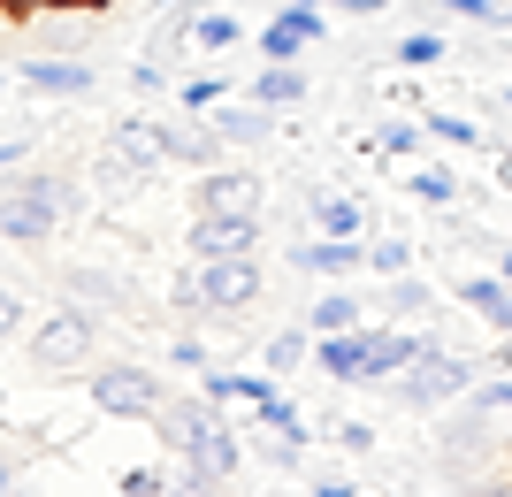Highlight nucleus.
I'll return each instance as SVG.
<instances>
[{
  "instance_id": "nucleus-1",
  "label": "nucleus",
  "mask_w": 512,
  "mask_h": 497,
  "mask_svg": "<svg viewBox=\"0 0 512 497\" xmlns=\"http://www.w3.org/2000/svg\"><path fill=\"white\" fill-rule=\"evenodd\" d=\"M153 436H161L184 467L222 482V490H230L237 467H245V421H222V406H214L207 390H199V398H169V406L153 413Z\"/></svg>"
},
{
  "instance_id": "nucleus-2",
  "label": "nucleus",
  "mask_w": 512,
  "mask_h": 497,
  "mask_svg": "<svg viewBox=\"0 0 512 497\" xmlns=\"http://www.w3.org/2000/svg\"><path fill=\"white\" fill-rule=\"evenodd\" d=\"M69 215H77L69 176H54V169H8V184H0V238H8V245H46Z\"/></svg>"
},
{
  "instance_id": "nucleus-3",
  "label": "nucleus",
  "mask_w": 512,
  "mask_h": 497,
  "mask_svg": "<svg viewBox=\"0 0 512 497\" xmlns=\"http://www.w3.org/2000/svg\"><path fill=\"white\" fill-rule=\"evenodd\" d=\"M467 390H474V360L444 352L436 337L413 352V368L390 375V398H398V406H413V413H436V406H451V398H467Z\"/></svg>"
},
{
  "instance_id": "nucleus-4",
  "label": "nucleus",
  "mask_w": 512,
  "mask_h": 497,
  "mask_svg": "<svg viewBox=\"0 0 512 497\" xmlns=\"http://www.w3.org/2000/svg\"><path fill=\"white\" fill-rule=\"evenodd\" d=\"M92 345H100V314L92 306H46V322L31 329V368L69 375V368L92 360Z\"/></svg>"
},
{
  "instance_id": "nucleus-5",
  "label": "nucleus",
  "mask_w": 512,
  "mask_h": 497,
  "mask_svg": "<svg viewBox=\"0 0 512 497\" xmlns=\"http://www.w3.org/2000/svg\"><path fill=\"white\" fill-rule=\"evenodd\" d=\"M85 390H92V406L115 413V421H153V413L169 406L161 375L138 368V360H107V368H85Z\"/></svg>"
},
{
  "instance_id": "nucleus-6",
  "label": "nucleus",
  "mask_w": 512,
  "mask_h": 497,
  "mask_svg": "<svg viewBox=\"0 0 512 497\" xmlns=\"http://www.w3.org/2000/svg\"><path fill=\"white\" fill-rule=\"evenodd\" d=\"M199 291H207V322H245L268 291L260 276V253H237V260H199Z\"/></svg>"
},
{
  "instance_id": "nucleus-7",
  "label": "nucleus",
  "mask_w": 512,
  "mask_h": 497,
  "mask_svg": "<svg viewBox=\"0 0 512 497\" xmlns=\"http://www.w3.org/2000/svg\"><path fill=\"white\" fill-rule=\"evenodd\" d=\"M321 0H276V16H268V31H260V54L268 62H299L306 46H321Z\"/></svg>"
},
{
  "instance_id": "nucleus-8",
  "label": "nucleus",
  "mask_w": 512,
  "mask_h": 497,
  "mask_svg": "<svg viewBox=\"0 0 512 497\" xmlns=\"http://www.w3.org/2000/svg\"><path fill=\"white\" fill-rule=\"evenodd\" d=\"M199 215H268V184L253 169H207L199 176Z\"/></svg>"
},
{
  "instance_id": "nucleus-9",
  "label": "nucleus",
  "mask_w": 512,
  "mask_h": 497,
  "mask_svg": "<svg viewBox=\"0 0 512 497\" xmlns=\"http://www.w3.org/2000/svg\"><path fill=\"white\" fill-rule=\"evenodd\" d=\"M260 215H199L192 222V260H237V253H260Z\"/></svg>"
},
{
  "instance_id": "nucleus-10",
  "label": "nucleus",
  "mask_w": 512,
  "mask_h": 497,
  "mask_svg": "<svg viewBox=\"0 0 512 497\" xmlns=\"http://www.w3.org/2000/svg\"><path fill=\"white\" fill-rule=\"evenodd\" d=\"M107 153H115L130 176L169 169V138H161V123H153V115H123V123L107 130Z\"/></svg>"
},
{
  "instance_id": "nucleus-11",
  "label": "nucleus",
  "mask_w": 512,
  "mask_h": 497,
  "mask_svg": "<svg viewBox=\"0 0 512 497\" xmlns=\"http://www.w3.org/2000/svg\"><path fill=\"white\" fill-rule=\"evenodd\" d=\"M161 138H169V161H184V169H222V153H230V138L207 115H184V108L161 123Z\"/></svg>"
},
{
  "instance_id": "nucleus-12",
  "label": "nucleus",
  "mask_w": 512,
  "mask_h": 497,
  "mask_svg": "<svg viewBox=\"0 0 512 497\" xmlns=\"http://www.w3.org/2000/svg\"><path fill=\"white\" fill-rule=\"evenodd\" d=\"M23 85L46 92V100H85L100 85V69L77 62V54H39V62H23Z\"/></svg>"
},
{
  "instance_id": "nucleus-13",
  "label": "nucleus",
  "mask_w": 512,
  "mask_h": 497,
  "mask_svg": "<svg viewBox=\"0 0 512 497\" xmlns=\"http://www.w3.org/2000/svg\"><path fill=\"white\" fill-rule=\"evenodd\" d=\"M428 337L406 322H383V329H360V352H367V383H390L398 368H413V352H421Z\"/></svg>"
},
{
  "instance_id": "nucleus-14",
  "label": "nucleus",
  "mask_w": 512,
  "mask_h": 497,
  "mask_svg": "<svg viewBox=\"0 0 512 497\" xmlns=\"http://www.w3.org/2000/svg\"><path fill=\"white\" fill-rule=\"evenodd\" d=\"M207 123L222 130L230 146H268V138H276V123H283V115H276V108H260V100H245V92H230L222 108H207Z\"/></svg>"
},
{
  "instance_id": "nucleus-15",
  "label": "nucleus",
  "mask_w": 512,
  "mask_h": 497,
  "mask_svg": "<svg viewBox=\"0 0 512 497\" xmlns=\"http://www.w3.org/2000/svg\"><path fill=\"white\" fill-rule=\"evenodd\" d=\"M291 268H299V276H360L367 245L360 238H329V230H321L314 245H291Z\"/></svg>"
},
{
  "instance_id": "nucleus-16",
  "label": "nucleus",
  "mask_w": 512,
  "mask_h": 497,
  "mask_svg": "<svg viewBox=\"0 0 512 497\" xmlns=\"http://www.w3.org/2000/svg\"><path fill=\"white\" fill-rule=\"evenodd\" d=\"M245 100H260V108L291 115V108L306 100V69H299V62H260V69H253V85H245Z\"/></svg>"
},
{
  "instance_id": "nucleus-17",
  "label": "nucleus",
  "mask_w": 512,
  "mask_h": 497,
  "mask_svg": "<svg viewBox=\"0 0 512 497\" xmlns=\"http://www.w3.org/2000/svg\"><path fill=\"white\" fill-rule=\"evenodd\" d=\"M214 398V406H237V413H253V406H268L276 398V375L260 368V375H230V368H207V383H199Z\"/></svg>"
},
{
  "instance_id": "nucleus-18",
  "label": "nucleus",
  "mask_w": 512,
  "mask_h": 497,
  "mask_svg": "<svg viewBox=\"0 0 512 497\" xmlns=\"http://www.w3.org/2000/svg\"><path fill=\"white\" fill-rule=\"evenodd\" d=\"M306 222L329 230V238H360V230H367V207L352 192H306Z\"/></svg>"
},
{
  "instance_id": "nucleus-19",
  "label": "nucleus",
  "mask_w": 512,
  "mask_h": 497,
  "mask_svg": "<svg viewBox=\"0 0 512 497\" xmlns=\"http://www.w3.org/2000/svg\"><path fill=\"white\" fill-rule=\"evenodd\" d=\"M314 368L329 383H367V352H360V329H344V337H314Z\"/></svg>"
},
{
  "instance_id": "nucleus-20",
  "label": "nucleus",
  "mask_w": 512,
  "mask_h": 497,
  "mask_svg": "<svg viewBox=\"0 0 512 497\" xmlns=\"http://www.w3.org/2000/svg\"><path fill=\"white\" fill-rule=\"evenodd\" d=\"M390 62H398V69H413V77H421V69L451 62V39H444V31H436V23H421V31H406V39L390 46Z\"/></svg>"
},
{
  "instance_id": "nucleus-21",
  "label": "nucleus",
  "mask_w": 512,
  "mask_h": 497,
  "mask_svg": "<svg viewBox=\"0 0 512 497\" xmlns=\"http://www.w3.org/2000/svg\"><path fill=\"white\" fill-rule=\"evenodd\" d=\"M237 92V77H222V69H199V77H176V108L184 115H207V108H222Z\"/></svg>"
},
{
  "instance_id": "nucleus-22",
  "label": "nucleus",
  "mask_w": 512,
  "mask_h": 497,
  "mask_svg": "<svg viewBox=\"0 0 512 497\" xmlns=\"http://www.w3.org/2000/svg\"><path fill=\"white\" fill-rule=\"evenodd\" d=\"M421 130H428V138H436V146H459V153H482V146H490V130L474 123V115H451V108L421 115Z\"/></svg>"
},
{
  "instance_id": "nucleus-23",
  "label": "nucleus",
  "mask_w": 512,
  "mask_h": 497,
  "mask_svg": "<svg viewBox=\"0 0 512 497\" xmlns=\"http://www.w3.org/2000/svg\"><path fill=\"white\" fill-rule=\"evenodd\" d=\"M406 192L421 199V207H459V169H444V161H413Z\"/></svg>"
},
{
  "instance_id": "nucleus-24",
  "label": "nucleus",
  "mask_w": 512,
  "mask_h": 497,
  "mask_svg": "<svg viewBox=\"0 0 512 497\" xmlns=\"http://www.w3.org/2000/svg\"><path fill=\"white\" fill-rule=\"evenodd\" d=\"M306 329H314V337H344V329H367V322H360V299H352V291H321L314 314H306Z\"/></svg>"
},
{
  "instance_id": "nucleus-25",
  "label": "nucleus",
  "mask_w": 512,
  "mask_h": 497,
  "mask_svg": "<svg viewBox=\"0 0 512 497\" xmlns=\"http://www.w3.org/2000/svg\"><path fill=\"white\" fill-rule=\"evenodd\" d=\"M192 46H199V54H230V46H245V23H237L230 8H199Z\"/></svg>"
},
{
  "instance_id": "nucleus-26",
  "label": "nucleus",
  "mask_w": 512,
  "mask_h": 497,
  "mask_svg": "<svg viewBox=\"0 0 512 497\" xmlns=\"http://www.w3.org/2000/svg\"><path fill=\"white\" fill-rule=\"evenodd\" d=\"M260 360H268V375H276V383H283V375H299V360H314V329H276Z\"/></svg>"
},
{
  "instance_id": "nucleus-27",
  "label": "nucleus",
  "mask_w": 512,
  "mask_h": 497,
  "mask_svg": "<svg viewBox=\"0 0 512 497\" xmlns=\"http://www.w3.org/2000/svg\"><path fill=\"white\" fill-rule=\"evenodd\" d=\"M245 429H268V436H291V444H306V413H299V406H291V398L276 390L268 406H253V413H245Z\"/></svg>"
},
{
  "instance_id": "nucleus-28",
  "label": "nucleus",
  "mask_w": 512,
  "mask_h": 497,
  "mask_svg": "<svg viewBox=\"0 0 512 497\" xmlns=\"http://www.w3.org/2000/svg\"><path fill=\"white\" fill-rule=\"evenodd\" d=\"M505 299H512L505 276H467V283H459V306H467L474 322H497V306H505Z\"/></svg>"
},
{
  "instance_id": "nucleus-29",
  "label": "nucleus",
  "mask_w": 512,
  "mask_h": 497,
  "mask_svg": "<svg viewBox=\"0 0 512 497\" xmlns=\"http://www.w3.org/2000/svg\"><path fill=\"white\" fill-rule=\"evenodd\" d=\"M421 138H428V130L413 123V115H390V123L375 130V153H390V161H421Z\"/></svg>"
},
{
  "instance_id": "nucleus-30",
  "label": "nucleus",
  "mask_w": 512,
  "mask_h": 497,
  "mask_svg": "<svg viewBox=\"0 0 512 497\" xmlns=\"http://www.w3.org/2000/svg\"><path fill=\"white\" fill-rule=\"evenodd\" d=\"M367 268H375V276H413V238H398V230H383V238L367 245Z\"/></svg>"
},
{
  "instance_id": "nucleus-31",
  "label": "nucleus",
  "mask_w": 512,
  "mask_h": 497,
  "mask_svg": "<svg viewBox=\"0 0 512 497\" xmlns=\"http://www.w3.org/2000/svg\"><path fill=\"white\" fill-rule=\"evenodd\" d=\"M62 283L77 291V299H100V306H123V299H130V283H123V276H100V268H69Z\"/></svg>"
},
{
  "instance_id": "nucleus-32",
  "label": "nucleus",
  "mask_w": 512,
  "mask_h": 497,
  "mask_svg": "<svg viewBox=\"0 0 512 497\" xmlns=\"http://www.w3.org/2000/svg\"><path fill=\"white\" fill-rule=\"evenodd\" d=\"M428 299H436V291H428V276H390V314H398V322H413V314H428Z\"/></svg>"
},
{
  "instance_id": "nucleus-33",
  "label": "nucleus",
  "mask_w": 512,
  "mask_h": 497,
  "mask_svg": "<svg viewBox=\"0 0 512 497\" xmlns=\"http://www.w3.org/2000/svg\"><path fill=\"white\" fill-rule=\"evenodd\" d=\"M115 497H169V467H123Z\"/></svg>"
},
{
  "instance_id": "nucleus-34",
  "label": "nucleus",
  "mask_w": 512,
  "mask_h": 497,
  "mask_svg": "<svg viewBox=\"0 0 512 497\" xmlns=\"http://www.w3.org/2000/svg\"><path fill=\"white\" fill-rule=\"evenodd\" d=\"M169 306L184 314V322H207V291H199V268H184V276L169 283Z\"/></svg>"
},
{
  "instance_id": "nucleus-35",
  "label": "nucleus",
  "mask_w": 512,
  "mask_h": 497,
  "mask_svg": "<svg viewBox=\"0 0 512 497\" xmlns=\"http://www.w3.org/2000/svg\"><path fill=\"white\" fill-rule=\"evenodd\" d=\"M436 8H444V16H459V23H482V31H505V0H436Z\"/></svg>"
},
{
  "instance_id": "nucleus-36",
  "label": "nucleus",
  "mask_w": 512,
  "mask_h": 497,
  "mask_svg": "<svg viewBox=\"0 0 512 497\" xmlns=\"http://www.w3.org/2000/svg\"><path fill=\"white\" fill-rule=\"evenodd\" d=\"M169 497H222V482H207L199 467H184V459H176V467H169Z\"/></svg>"
},
{
  "instance_id": "nucleus-37",
  "label": "nucleus",
  "mask_w": 512,
  "mask_h": 497,
  "mask_svg": "<svg viewBox=\"0 0 512 497\" xmlns=\"http://www.w3.org/2000/svg\"><path fill=\"white\" fill-rule=\"evenodd\" d=\"M474 406L482 413H512V375H490V383L474 390Z\"/></svg>"
},
{
  "instance_id": "nucleus-38",
  "label": "nucleus",
  "mask_w": 512,
  "mask_h": 497,
  "mask_svg": "<svg viewBox=\"0 0 512 497\" xmlns=\"http://www.w3.org/2000/svg\"><path fill=\"white\" fill-rule=\"evenodd\" d=\"M130 85H138V92H169V62H153V54H146V62H130Z\"/></svg>"
},
{
  "instance_id": "nucleus-39",
  "label": "nucleus",
  "mask_w": 512,
  "mask_h": 497,
  "mask_svg": "<svg viewBox=\"0 0 512 497\" xmlns=\"http://www.w3.org/2000/svg\"><path fill=\"white\" fill-rule=\"evenodd\" d=\"M16 329H23V299H16V291H8V283H0V345H8Z\"/></svg>"
},
{
  "instance_id": "nucleus-40",
  "label": "nucleus",
  "mask_w": 512,
  "mask_h": 497,
  "mask_svg": "<svg viewBox=\"0 0 512 497\" xmlns=\"http://www.w3.org/2000/svg\"><path fill=\"white\" fill-rule=\"evenodd\" d=\"M169 360H176V368H207V345H199L192 329H184V337H176V345H169Z\"/></svg>"
},
{
  "instance_id": "nucleus-41",
  "label": "nucleus",
  "mask_w": 512,
  "mask_h": 497,
  "mask_svg": "<svg viewBox=\"0 0 512 497\" xmlns=\"http://www.w3.org/2000/svg\"><path fill=\"white\" fill-rule=\"evenodd\" d=\"M337 444L344 452H375V429H367V421H337Z\"/></svg>"
},
{
  "instance_id": "nucleus-42",
  "label": "nucleus",
  "mask_w": 512,
  "mask_h": 497,
  "mask_svg": "<svg viewBox=\"0 0 512 497\" xmlns=\"http://www.w3.org/2000/svg\"><path fill=\"white\" fill-rule=\"evenodd\" d=\"M23 161H31V138H0V176L23 169Z\"/></svg>"
},
{
  "instance_id": "nucleus-43",
  "label": "nucleus",
  "mask_w": 512,
  "mask_h": 497,
  "mask_svg": "<svg viewBox=\"0 0 512 497\" xmlns=\"http://www.w3.org/2000/svg\"><path fill=\"white\" fill-rule=\"evenodd\" d=\"M306 497H360V490H352V482H344V475H321V482H314V490H306Z\"/></svg>"
},
{
  "instance_id": "nucleus-44",
  "label": "nucleus",
  "mask_w": 512,
  "mask_h": 497,
  "mask_svg": "<svg viewBox=\"0 0 512 497\" xmlns=\"http://www.w3.org/2000/svg\"><path fill=\"white\" fill-rule=\"evenodd\" d=\"M482 108H490V115H512V85H497L490 100H482Z\"/></svg>"
},
{
  "instance_id": "nucleus-45",
  "label": "nucleus",
  "mask_w": 512,
  "mask_h": 497,
  "mask_svg": "<svg viewBox=\"0 0 512 497\" xmlns=\"http://www.w3.org/2000/svg\"><path fill=\"white\" fill-rule=\"evenodd\" d=\"M0 497H16V459L0 452Z\"/></svg>"
},
{
  "instance_id": "nucleus-46",
  "label": "nucleus",
  "mask_w": 512,
  "mask_h": 497,
  "mask_svg": "<svg viewBox=\"0 0 512 497\" xmlns=\"http://www.w3.org/2000/svg\"><path fill=\"white\" fill-rule=\"evenodd\" d=\"M467 497H512V482H474Z\"/></svg>"
},
{
  "instance_id": "nucleus-47",
  "label": "nucleus",
  "mask_w": 512,
  "mask_h": 497,
  "mask_svg": "<svg viewBox=\"0 0 512 497\" xmlns=\"http://www.w3.org/2000/svg\"><path fill=\"white\" fill-rule=\"evenodd\" d=\"M490 329H497V337H512V299L497 306V322H490Z\"/></svg>"
},
{
  "instance_id": "nucleus-48",
  "label": "nucleus",
  "mask_w": 512,
  "mask_h": 497,
  "mask_svg": "<svg viewBox=\"0 0 512 497\" xmlns=\"http://www.w3.org/2000/svg\"><path fill=\"white\" fill-rule=\"evenodd\" d=\"M390 0H352V16H383Z\"/></svg>"
},
{
  "instance_id": "nucleus-49",
  "label": "nucleus",
  "mask_w": 512,
  "mask_h": 497,
  "mask_svg": "<svg viewBox=\"0 0 512 497\" xmlns=\"http://www.w3.org/2000/svg\"><path fill=\"white\" fill-rule=\"evenodd\" d=\"M497 276H505V283H512V245H505V253H497Z\"/></svg>"
},
{
  "instance_id": "nucleus-50",
  "label": "nucleus",
  "mask_w": 512,
  "mask_h": 497,
  "mask_svg": "<svg viewBox=\"0 0 512 497\" xmlns=\"http://www.w3.org/2000/svg\"><path fill=\"white\" fill-rule=\"evenodd\" d=\"M497 146H505V161H512V130H505V138H497Z\"/></svg>"
},
{
  "instance_id": "nucleus-51",
  "label": "nucleus",
  "mask_w": 512,
  "mask_h": 497,
  "mask_svg": "<svg viewBox=\"0 0 512 497\" xmlns=\"http://www.w3.org/2000/svg\"><path fill=\"white\" fill-rule=\"evenodd\" d=\"M0 100H8V69H0Z\"/></svg>"
},
{
  "instance_id": "nucleus-52",
  "label": "nucleus",
  "mask_w": 512,
  "mask_h": 497,
  "mask_svg": "<svg viewBox=\"0 0 512 497\" xmlns=\"http://www.w3.org/2000/svg\"><path fill=\"white\" fill-rule=\"evenodd\" d=\"M321 8H352V0H321Z\"/></svg>"
},
{
  "instance_id": "nucleus-53",
  "label": "nucleus",
  "mask_w": 512,
  "mask_h": 497,
  "mask_svg": "<svg viewBox=\"0 0 512 497\" xmlns=\"http://www.w3.org/2000/svg\"><path fill=\"white\" fill-rule=\"evenodd\" d=\"M505 31H512V0H505Z\"/></svg>"
},
{
  "instance_id": "nucleus-54",
  "label": "nucleus",
  "mask_w": 512,
  "mask_h": 497,
  "mask_svg": "<svg viewBox=\"0 0 512 497\" xmlns=\"http://www.w3.org/2000/svg\"><path fill=\"white\" fill-rule=\"evenodd\" d=\"M505 62H512V46H505Z\"/></svg>"
},
{
  "instance_id": "nucleus-55",
  "label": "nucleus",
  "mask_w": 512,
  "mask_h": 497,
  "mask_svg": "<svg viewBox=\"0 0 512 497\" xmlns=\"http://www.w3.org/2000/svg\"><path fill=\"white\" fill-rule=\"evenodd\" d=\"M214 8H222V0H214Z\"/></svg>"
}]
</instances>
